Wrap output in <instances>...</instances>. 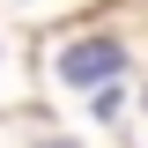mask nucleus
<instances>
[{"instance_id":"nucleus-1","label":"nucleus","mask_w":148,"mask_h":148,"mask_svg":"<svg viewBox=\"0 0 148 148\" xmlns=\"http://www.w3.org/2000/svg\"><path fill=\"white\" fill-rule=\"evenodd\" d=\"M119 67H126V45L119 37H74L67 52H59V74H67L74 89H104Z\"/></svg>"}]
</instances>
